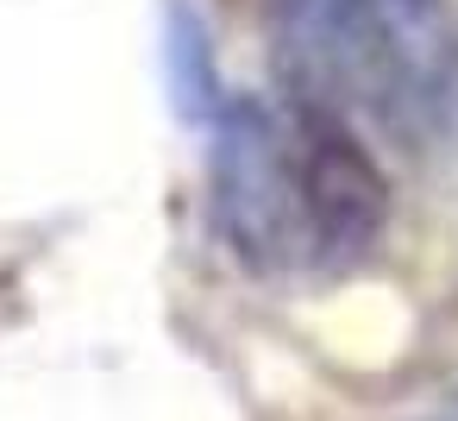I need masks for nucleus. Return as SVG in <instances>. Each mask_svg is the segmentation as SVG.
<instances>
[{
	"mask_svg": "<svg viewBox=\"0 0 458 421\" xmlns=\"http://www.w3.org/2000/svg\"><path fill=\"white\" fill-rule=\"evenodd\" d=\"M270 64L289 101L383 139H439L458 101L452 0H264Z\"/></svg>",
	"mask_w": 458,
	"mask_h": 421,
	"instance_id": "nucleus-2",
	"label": "nucleus"
},
{
	"mask_svg": "<svg viewBox=\"0 0 458 421\" xmlns=\"http://www.w3.org/2000/svg\"><path fill=\"white\" fill-rule=\"evenodd\" d=\"M208 214L258 277H339L389 220V176L364 139L289 95H226L208 145Z\"/></svg>",
	"mask_w": 458,
	"mask_h": 421,
	"instance_id": "nucleus-1",
	"label": "nucleus"
},
{
	"mask_svg": "<svg viewBox=\"0 0 458 421\" xmlns=\"http://www.w3.org/2000/svg\"><path fill=\"white\" fill-rule=\"evenodd\" d=\"M439 139H452V145H458V101H452V114H445V126H439Z\"/></svg>",
	"mask_w": 458,
	"mask_h": 421,
	"instance_id": "nucleus-5",
	"label": "nucleus"
},
{
	"mask_svg": "<svg viewBox=\"0 0 458 421\" xmlns=\"http://www.w3.org/2000/svg\"><path fill=\"white\" fill-rule=\"evenodd\" d=\"M164 64H170V89H176V107L189 120H208L220 114V89H214V57H208V26L201 13H189L182 0L164 7Z\"/></svg>",
	"mask_w": 458,
	"mask_h": 421,
	"instance_id": "nucleus-3",
	"label": "nucleus"
},
{
	"mask_svg": "<svg viewBox=\"0 0 458 421\" xmlns=\"http://www.w3.org/2000/svg\"><path fill=\"white\" fill-rule=\"evenodd\" d=\"M420 421H458V383H452V390H439V402H433Z\"/></svg>",
	"mask_w": 458,
	"mask_h": 421,
	"instance_id": "nucleus-4",
	"label": "nucleus"
}]
</instances>
